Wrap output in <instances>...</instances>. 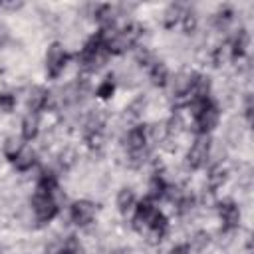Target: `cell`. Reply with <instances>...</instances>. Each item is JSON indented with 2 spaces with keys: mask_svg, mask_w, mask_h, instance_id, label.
Segmentation results:
<instances>
[{
  "mask_svg": "<svg viewBox=\"0 0 254 254\" xmlns=\"http://www.w3.org/2000/svg\"><path fill=\"white\" fill-rule=\"evenodd\" d=\"M34 163H36V155H34V151L28 149V147H24V149L18 153V157L14 159V165H16L18 171H28V169L34 167Z\"/></svg>",
  "mask_w": 254,
  "mask_h": 254,
  "instance_id": "cell-14",
  "label": "cell"
},
{
  "mask_svg": "<svg viewBox=\"0 0 254 254\" xmlns=\"http://www.w3.org/2000/svg\"><path fill=\"white\" fill-rule=\"evenodd\" d=\"M56 254H65V252H64V250H58V252H56Z\"/></svg>",
  "mask_w": 254,
  "mask_h": 254,
  "instance_id": "cell-35",
  "label": "cell"
},
{
  "mask_svg": "<svg viewBox=\"0 0 254 254\" xmlns=\"http://www.w3.org/2000/svg\"><path fill=\"white\" fill-rule=\"evenodd\" d=\"M218 212H220V218L224 222V230H232V228L238 226V222H240V208L234 202L228 200V202L220 204Z\"/></svg>",
  "mask_w": 254,
  "mask_h": 254,
  "instance_id": "cell-6",
  "label": "cell"
},
{
  "mask_svg": "<svg viewBox=\"0 0 254 254\" xmlns=\"http://www.w3.org/2000/svg\"><path fill=\"white\" fill-rule=\"evenodd\" d=\"M62 250H64L65 254H83V248H81V244H79V240H77L75 236H67V238L64 240Z\"/></svg>",
  "mask_w": 254,
  "mask_h": 254,
  "instance_id": "cell-22",
  "label": "cell"
},
{
  "mask_svg": "<svg viewBox=\"0 0 254 254\" xmlns=\"http://www.w3.org/2000/svg\"><path fill=\"white\" fill-rule=\"evenodd\" d=\"M87 145L89 149H101L103 147V135L99 133H87Z\"/></svg>",
  "mask_w": 254,
  "mask_h": 254,
  "instance_id": "cell-29",
  "label": "cell"
},
{
  "mask_svg": "<svg viewBox=\"0 0 254 254\" xmlns=\"http://www.w3.org/2000/svg\"><path fill=\"white\" fill-rule=\"evenodd\" d=\"M46 103H48V91L44 87H32L30 93H28V109H30V113L40 111L42 107H46Z\"/></svg>",
  "mask_w": 254,
  "mask_h": 254,
  "instance_id": "cell-8",
  "label": "cell"
},
{
  "mask_svg": "<svg viewBox=\"0 0 254 254\" xmlns=\"http://www.w3.org/2000/svg\"><path fill=\"white\" fill-rule=\"evenodd\" d=\"M248 42H250L248 34H246L244 30H238V32L234 34L232 42L228 44V46H230L232 56H234V58H236V56H244V52H246V48H248Z\"/></svg>",
  "mask_w": 254,
  "mask_h": 254,
  "instance_id": "cell-12",
  "label": "cell"
},
{
  "mask_svg": "<svg viewBox=\"0 0 254 254\" xmlns=\"http://www.w3.org/2000/svg\"><path fill=\"white\" fill-rule=\"evenodd\" d=\"M149 77H151L153 85H165V83L169 81V69H167V65L161 64V62H155V64L151 65Z\"/></svg>",
  "mask_w": 254,
  "mask_h": 254,
  "instance_id": "cell-15",
  "label": "cell"
},
{
  "mask_svg": "<svg viewBox=\"0 0 254 254\" xmlns=\"http://www.w3.org/2000/svg\"><path fill=\"white\" fill-rule=\"evenodd\" d=\"M133 206H135V194H133V190H131V189H121V190L117 192V208L125 214V212H129Z\"/></svg>",
  "mask_w": 254,
  "mask_h": 254,
  "instance_id": "cell-16",
  "label": "cell"
},
{
  "mask_svg": "<svg viewBox=\"0 0 254 254\" xmlns=\"http://www.w3.org/2000/svg\"><path fill=\"white\" fill-rule=\"evenodd\" d=\"M32 208L40 222H50L58 214V202L54 200V196L40 190H36V194L32 196Z\"/></svg>",
  "mask_w": 254,
  "mask_h": 254,
  "instance_id": "cell-2",
  "label": "cell"
},
{
  "mask_svg": "<svg viewBox=\"0 0 254 254\" xmlns=\"http://www.w3.org/2000/svg\"><path fill=\"white\" fill-rule=\"evenodd\" d=\"M16 105V97L12 93H0V111H12Z\"/></svg>",
  "mask_w": 254,
  "mask_h": 254,
  "instance_id": "cell-27",
  "label": "cell"
},
{
  "mask_svg": "<svg viewBox=\"0 0 254 254\" xmlns=\"http://www.w3.org/2000/svg\"><path fill=\"white\" fill-rule=\"evenodd\" d=\"M181 20H183V30H185L187 34H192V32L196 30L198 20H196V14H194V12H185Z\"/></svg>",
  "mask_w": 254,
  "mask_h": 254,
  "instance_id": "cell-25",
  "label": "cell"
},
{
  "mask_svg": "<svg viewBox=\"0 0 254 254\" xmlns=\"http://www.w3.org/2000/svg\"><path fill=\"white\" fill-rule=\"evenodd\" d=\"M137 64H141V65H153L155 64L153 56H151V52L147 48H139L137 50Z\"/></svg>",
  "mask_w": 254,
  "mask_h": 254,
  "instance_id": "cell-28",
  "label": "cell"
},
{
  "mask_svg": "<svg viewBox=\"0 0 254 254\" xmlns=\"http://www.w3.org/2000/svg\"><path fill=\"white\" fill-rule=\"evenodd\" d=\"M103 123H105V115H103L101 109H93V111H89L87 117H85L87 133H99L101 127H103Z\"/></svg>",
  "mask_w": 254,
  "mask_h": 254,
  "instance_id": "cell-13",
  "label": "cell"
},
{
  "mask_svg": "<svg viewBox=\"0 0 254 254\" xmlns=\"http://www.w3.org/2000/svg\"><path fill=\"white\" fill-rule=\"evenodd\" d=\"M183 8H181V4H171L167 10H165V14H163V22H165V26L167 28H173L181 18H183Z\"/></svg>",
  "mask_w": 254,
  "mask_h": 254,
  "instance_id": "cell-18",
  "label": "cell"
},
{
  "mask_svg": "<svg viewBox=\"0 0 254 254\" xmlns=\"http://www.w3.org/2000/svg\"><path fill=\"white\" fill-rule=\"evenodd\" d=\"M226 177H228V171H226V167H222L220 163L214 165V167H210V171H208V175H206V185H208V189L214 190V189L222 187V185L226 183Z\"/></svg>",
  "mask_w": 254,
  "mask_h": 254,
  "instance_id": "cell-9",
  "label": "cell"
},
{
  "mask_svg": "<svg viewBox=\"0 0 254 254\" xmlns=\"http://www.w3.org/2000/svg\"><path fill=\"white\" fill-rule=\"evenodd\" d=\"M190 83H192V75L190 73H185V71L177 73L173 77V81H171V89H173L175 97H187L189 91H190Z\"/></svg>",
  "mask_w": 254,
  "mask_h": 254,
  "instance_id": "cell-7",
  "label": "cell"
},
{
  "mask_svg": "<svg viewBox=\"0 0 254 254\" xmlns=\"http://www.w3.org/2000/svg\"><path fill=\"white\" fill-rule=\"evenodd\" d=\"M75 161H77V153H75V149L65 147V149L62 151V155H60V165H62L64 169H69Z\"/></svg>",
  "mask_w": 254,
  "mask_h": 254,
  "instance_id": "cell-23",
  "label": "cell"
},
{
  "mask_svg": "<svg viewBox=\"0 0 254 254\" xmlns=\"http://www.w3.org/2000/svg\"><path fill=\"white\" fill-rule=\"evenodd\" d=\"M65 62H67L65 48L60 42H54L46 52V69H48V73L52 77H58L62 73V69L65 67Z\"/></svg>",
  "mask_w": 254,
  "mask_h": 254,
  "instance_id": "cell-3",
  "label": "cell"
},
{
  "mask_svg": "<svg viewBox=\"0 0 254 254\" xmlns=\"http://www.w3.org/2000/svg\"><path fill=\"white\" fill-rule=\"evenodd\" d=\"M109 254H127V250H123V248H115V250H111Z\"/></svg>",
  "mask_w": 254,
  "mask_h": 254,
  "instance_id": "cell-34",
  "label": "cell"
},
{
  "mask_svg": "<svg viewBox=\"0 0 254 254\" xmlns=\"http://www.w3.org/2000/svg\"><path fill=\"white\" fill-rule=\"evenodd\" d=\"M40 131V121H38V115L36 113H28L22 121V137L32 141Z\"/></svg>",
  "mask_w": 254,
  "mask_h": 254,
  "instance_id": "cell-11",
  "label": "cell"
},
{
  "mask_svg": "<svg viewBox=\"0 0 254 254\" xmlns=\"http://www.w3.org/2000/svg\"><path fill=\"white\" fill-rule=\"evenodd\" d=\"M125 141H127V147H129L131 151L143 149L145 143H147V129H145V127H133V129L127 133Z\"/></svg>",
  "mask_w": 254,
  "mask_h": 254,
  "instance_id": "cell-10",
  "label": "cell"
},
{
  "mask_svg": "<svg viewBox=\"0 0 254 254\" xmlns=\"http://www.w3.org/2000/svg\"><path fill=\"white\" fill-rule=\"evenodd\" d=\"M183 127H185V123H183V119H181V115H173L167 123H165V129H167V135H179L181 131H183Z\"/></svg>",
  "mask_w": 254,
  "mask_h": 254,
  "instance_id": "cell-21",
  "label": "cell"
},
{
  "mask_svg": "<svg viewBox=\"0 0 254 254\" xmlns=\"http://www.w3.org/2000/svg\"><path fill=\"white\" fill-rule=\"evenodd\" d=\"M218 121H220V111H218V107L212 101H208L202 107V111L196 115V129L200 133L208 135V131H212L214 127H218Z\"/></svg>",
  "mask_w": 254,
  "mask_h": 254,
  "instance_id": "cell-4",
  "label": "cell"
},
{
  "mask_svg": "<svg viewBox=\"0 0 254 254\" xmlns=\"http://www.w3.org/2000/svg\"><path fill=\"white\" fill-rule=\"evenodd\" d=\"M71 220L79 226H87L95 218V204L89 200H75L71 204Z\"/></svg>",
  "mask_w": 254,
  "mask_h": 254,
  "instance_id": "cell-5",
  "label": "cell"
},
{
  "mask_svg": "<svg viewBox=\"0 0 254 254\" xmlns=\"http://www.w3.org/2000/svg\"><path fill=\"white\" fill-rule=\"evenodd\" d=\"M113 91H115V81H113V75H107L101 83H99V87H97V97H101V99H109L111 95H113Z\"/></svg>",
  "mask_w": 254,
  "mask_h": 254,
  "instance_id": "cell-20",
  "label": "cell"
},
{
  "mask_svg": "<svg viewBox=\"0 0 254 254\" xmlns=\"http://www.w3.org/2000/svg\"><path fill=\"white\" fill-rule=\"evenodd\" d=\"M145 103H147L145 97H137L135 101H131V105H129V109H127L129 115H139V113L145 109Z\"/></svg>",
  "mask_w": 254,
  "mask_h": 254,
  "instance_id": "cell-30",
  "label": "cell"
},
{
  "mask_svg": "<svg viewBox=\"0 0 254 254\" xmlns=\"http://www.w3.org/2000/svg\"><path fill=\"white\" fill-rule=\"evenodd\" d=\"M22 6V2H8L6 4V8H10V10H16V8H20Z\"/></svg>",
  "mask_w": 254,
  "mask_h": 254,
  "instance_id": "cell-33",
  "label": "cell"
},
{
  "mask_svg": "<svg viewBox=\"0 0 254 254\" xmlns=\"http://www.w3.org/2000/svg\"><path fill=\"white\" fill-rule=\"evenodd\" d=\"M208 244H210V236H208L206 230H198V232H194V236L190 238V246H192V250H196V252L206 250Z\"/></svg>",
  "mask_w": 254,
  "mask_h": 254,
  "instance_id": "cell-19",
  "label": "cell"
},
{
  "mask_svg": "<svg viewBox=\"0 0 254 254\" xmlns=\"http://www.w3.org/2000/svg\"><path fill=\"white\" fill-rule=\"evenodd\" d=\"M6 38H8V32H6V28H0V48L4 46V42H6Z\"/></svg>",
  "mask_w": 254,
  "mask_h": 254,
  "instance_id": "cell-32",
  "label": "cell"
},
{
  "mask_svg": "<svg viewBox=\"0 0 254 254\" xmlns=\"http://www.w3.org/2000/svg\"><path fill=\"white\" fill-rule=\"evenodd\" d=\"M165 183H163V179H159V177H153L151 179V183H149V196L151 198H157V196H163V192H165Z\"/></svg>",
  "mask_w": 254,
  "mask_h": 254,
  "instance_id": "cell-24",
  "label": "cell"
},
{
  "mask_svg": "<svg viewBox=\"0 0 254 254\" xmlns=\"http://www.w3.org/2000/svg\"><path fill=\"white\" fill-rule=\"evenodd\" d=\"M24 149V143H22V139L20 137H16V135H12V137H8L6 141H4V155L8 157V159H16L18 157V153Z\"/></svg>",
  "mask_w": 254,
  "mask_h": 254,
  "instance_id": "cell-17",
  "label": "cell"
},
{
  "mask_svg": "<svg viewBox=\"0 0 254 254\" xmlns=\"http://www.w3.org/2000/svg\"><path fill=\"white\" fill-rule=\"evenodd\" d=\"M171 254H190V246L189 244H177L171 248Z\"/></svg>",
  "mask_w": 254,
  "mask_h": 254,
  "instance_id": "cell-31",
  "label": "cell"
},
{
  "mask_svg": "<svg viewBox=\"0 0 254 254\" xmlns=\"http://www.w3.org/2000/svg\"><path fill=\"white\" fill-rule=\"evenodd\" d=\"M208 157H210V137L200 133L198 139L192 143V147L187 153V165L190 169H200L206 165Z\"/></svg>",
  "mask_w": 254,
  "mask_h": 254,
  "instance_id": "cell-1",
  "label": "cell"
},
{
  "mask_svg": "<svg viewBox=\"0 0 254 254\" xmlns=\"http://www.w3.org/2000/svg\"><path fill=\"white\" fill-rule=\"evenodd\" d=\"M153 137L155 141H163L165 137H167V129H165V125H159V123H155V125H151L149 129H147V137Z\"/></svg>",
  "mask_w": 254,
  "mask_h": 254,
  "instance_id": "cell-26",
  "label": "cell"
}]
</instances>
